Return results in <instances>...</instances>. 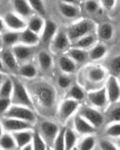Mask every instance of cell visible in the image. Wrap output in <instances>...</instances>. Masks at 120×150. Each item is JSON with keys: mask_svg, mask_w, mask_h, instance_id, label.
Listing matches in <instances>:
<instances>
[{"mask_svg": "<svg viewBox=\"0 0 120 150\" xmlns=\"http://www.w3.org/2000/svg\"><path fill=\"white\" fill-rule=\"evenodd\" d=\"M0 148L3 150H15L17 148L15 139L12 134L10 132H3L0 137Z\"/></svg>", "mask_w": 120, "mask_h": 150, "instance_id": "28", "label": "cell"}, {"mask_svg": "<svg viewBox=\"0 0 120 150\" xmlns=\"http://www.w3.org/2000/svg\"><path fill=\"white\" fill-rule=\"evenodd\" d=\"M116 0H101V4L102 6L107 10H111L113 9L115 6Z\"/></svg>", "mask_w": 120, "mask_h": 150, "instance_id": "46", "label": "cell"}, {"mask_svg": "<svg viewBox=\"0 0 120 150\" xmlns=\"http://www.w3.org/2000/svg\"><path fill=\"white\" fill-rule=\"evenodd\" d=\"M51 49L55 53H62L68 51V47L70 45V40H69L66 33L59 32L56 33L54 38L51 41Z\"/></svg>", "mask_w": 120, "mask_h": 150, "instance_id": "9", "label": "cell"}, {"mask_svg": "<svg viewBox=\"0 0 120 150\" xmlns=\"http://www.w3.org/2000/svg\"><path fill=\"white\" fill-rule=\"evenodd\" d=\"M108 123H120V106H114L107 113Z\"/></svg>", "mask_w": 120, "mask_h": 150, "instance_id": "40", "label": "cell"}, {"mask_svg": "<svg viewBox=\"0 0 120 150\" xmlns=\"http://www.w3.org/2000/svg\"><path fill=\"white\" fill-rule=\"evenodd\" d=\"M68 97L79 102V101H81L85 98V92L81 86H77V84H74V86H72L70 87V89H69Z\"/></svg>", "mask_w": 120, "mask_h": 150, "instance_id": "36", "label": "cell"}, {"mask_svg": "<svg viewBox=\"0 0 120 150\" xmlns=\"http://www.w3.org/2000/svg\"><path fill=\"white\" fill-rule=\"evenodd\" d=\"M60 2H62V3H66V4H72V5H77L79 3L78 0H60Z\"/></svg>", "mask_w": 120, "mask_h": 150, "instance_id": "47", "label": "cell"}, {"mask_svg": "<svg viewBox=\"0 0 120 150\" xmlns=\"http://www.w3.org/2000/svg\"><path fill=\"white\" fill-rule=\"evenodd\" d=\"M31 146H32V150H46L47 149L46 141L43 139V137H41V134H39L38 131L33 132Z\"/></svg>", "mask_w": 120, "mask_h": 150, "instance_id": "33", "label": "cell"}, {"mask_svg": "<svg viewBox=\"0 0 120 150\" xmlns=\"http://www.w3.org/2000/svg\"><path fill=\"white\" fill-rule=\"evenodd\" d=\"M3 63H2V61H1V58H0V73L3 71Z\"/></svg>", "mask_w": 120, "mask_h": 150, "instance_id": "52", "label": "cell"}, {"mask_svg": "<svg viewBox=\"0 0 120 150\" xmlns=\"http://www.w3.org/2000/svg\"><path fill=\"white\" fill-rule=\"evenodd\" d=\"M6 118H14L22 120L30 124H34L36 122V115L33 112V110L29 107L22 106V105H12L8 109V111L5 113Z\"/></svg>", "mask_w": 120, "mask_h": 150, "instance_id": "4", "label": "cell"}, {"mask_svg": "<svg viewBox=\"0 0 120 150\" xmlns=\"http://www.w3.org/2000/svg\"><path fill=\"white\" fill-rule=\"evenodd\" d=\"M12 135L14 139H15L17 147L21 149L24 146L29 145V144H31L33 132H31V129H26V131L13 132Z\"/></svg>", "mask_w": 120, "mask_h": 150, "instance_id": "15", "label": "cell"}, {"mask_svg": "<svg viewBox=\"0 0 120 150\" xmlns=\"http://www.w3.org/2000/svg\"><path fill=\"white\" fill-rule=\"evenodd\" d=\"M12 51L17 60L24 61L27 60L32 54V49L30 46L24 44H16L12 47Z\"/></svg>", "mask_w": 120, "mask_h": 150, "instance_id": "21", "label": "cell"}, {"mask_svg": "<svg viewBox=\"0 0 120 150\" xmlns=\"http://www.w3.org/2000/svg\"><path fill=\"white\" fill-rule=\"evenodd\" d=\"M0 58L3 63V66L8 68L9 70L15 71L18 69V60L16 59L12 50L7 49V48L3 49L0 54Z\"/></svg>", "mask_w": 120, "mask_h": 150, "instance_id": "18", "label": "cell"}, {"mask_svg": "<svg viewBox=\"0 0 120 150\" xmlns=\"http://www.w3.org/2000/svg\"><path fill=\"white\" fill-rule=\"evenodd\" d=\"M66 55L70 57L75 63H84L88 57V54L85 50L76 47H72L70 49H68Z\"/></svg>", "mask_w": 120, "mask_h": 150, "instance_id": "25", "label": "cell"}, {"mask_svg": "<svg viewBox=\"0 0 120 150\" xmlns=\"http://www.w3.org/2000/svg\"><path fill=\"white\" fill-rule=\"evenodd\" d=\"M46 150H53L52 148H51V147H47V149Z\"/></svg>", "mask_w": 120, "mask_h": 150, "instance_id": "54", "label": "cell"}, {"mask_svg": "<svg viewBox=\"0 0 120 150\" xmlns=\"http://www.w3.org/2000/svg\"><path fill=\"white\" fill-rule=\"evenodd\" d=\"M65 131L66 128L60 129L57 137H55L54 141H53V150H65Z\"/></svg>", "mask_w": 120, "mask_h": 150, "instance_id": "35", "label": "cell"}, {"mask_svg": "<svg viewBox=\"0 0 120 150\" xmlns=\"http://www.w3.org/2000/svg\"><path fill=\"white\" fill-rule=\"evenodd\" d=\"M19 73L21 76L27 79H33L37 75V70L32 64H24L19 69Z\"/></svg>", "mask_w": 120, "mask_h": 150, "instance_id": "34", "label": "cell"}, {"mask_svg": "<svg viewBox=\"0 0 120 150\" xmlns=\"http://www.w3.org/2000/svg\"><path fill=\"white\" fill-rule=\"evenodd\" d=\"M88 57L92 61H98L104 58L107 54V47L104 44H97L91 48L88 53Z\"/></svg>", "mask_w": 120, "mask_h": 150, "instance_id": "26", "label": "cell"}, {"mask_svg": "<svg viewBox=\"0 0 120 150\" xmlns=\"http://www.w3.org/2000/svg\"><path fill=\"white\" fill-rule=\"evenodd\" d=\"M7 76L5 75V74H2V73H0V86H1V83H3V81H4V79L6 78Z\"/></svg>", "mask_w": 120, "mask_h": 150, "instance_id": "49", "label": "cell"}, {"mask_svg": "<svg viewBox=\"0 0 120 150\" xmlns=\"http://www.w3.org/2000/svg\"><path fill=\"white\" fill-rule=\"evenodd\" d=\"M95 145H96V139L93 135H87L81 140V142L78 144V150H93Z\"/></svg>", "mask_w": 120, "mask_h": 150, "instance_id": "38", "label": "cell"}, {"mask_svg": "<svg viewBox=\"0 0 120 150\" xmlns=\"http://www.w3.org/2000/svg\"><path fill=\"white\" fill-rule=\"evenodd\" d=\"M88 99L90 101V103L95 107H99L102 108L107 105V91L105 88L103 87L101 89L98 90H93V91L88 92Z\"/></svg>", "mask_w": 120, "mask_h": 150, "instance_id": "12", "label": "cell"}, {"mask_svg": "<svg viewBox=\"0 0 120 150\" xmlns=\"http://www.w3.org/2000/svg\"><path fill=\"white\" fill-rule=\"evenodd\" d=\"M107 101L110 103H116L120 100V83L116 76H110L105 86Z\"/></svg>", "mask_w": 120, "mask_h": 150, "instance_id": "6", "label": "cell"}, {"mask_svg": "<svg viewBox=\"0 0 120 150\" xmlns=\"http://www.w3.org/2000/svg\"><path fill=\"white\" fill-rule=\"evenodd\" d=\"M2 127L4 131L13 134V132L26 131V129H31L32 124L14 118H5L2 120Z\"/></svg>", "mask_w": 120, "mask_h": 150, "instance_id": "5", "label": "cell"}, {"mask_svg": "<svg viewBox=\"0 0 120 150\" xmlns=\"http://www.w3.org/2000/svg\"><path fill=\"white\" fill-rule=\"evenodd\" d=\"M33 98L40 107L43 109L50 110L55 106L56 103V90L51 84L40 81L32 86Z\"/></svg>", "mask_w": 120, "mask_h": 150, "instance_id": "1", "label": "cell"}, {"mask_svg": "<svg viewBox=\"0 0 120 150\" xmlns=\"http://www.w3.org/2000/svg\"><path fill=\"white\" fill-rule=\"evenodd\" d=\"M12 105L11 98H0V114H5Z\"/></svg>", "mask_w": 120, "mask_h": 150, "instance_id": "45", "label": "cell"}, {"mask_svg": "<svg viewBox=\"0 0 120 150\" xmlns=\"http://www.w3.org/2000/svg\"><path fill=\"white\" fill-rule=\"evenodd\" d=\"M79 115L84 118L89 124H91L94 128H99L104 123V117L98 110L91 107H82L80 109Z\"/></svg>", "mask_w": 120, "mask_h": 150, "instance_id": "8", "label": "cell"}, {"mask_svg": "<svg viewBox=\"0 0 120 150\" xmlns=\"http://www.w3.org/2000/svg\"><path fill=\"white\" fill-rule=\"evenodd\" d=\"M105 134L110 137H120V123L110 124L105 129Z\"/></svg>", "mask_w": 120, "mask_h": 150, "instance_id": "39", "label": "cell"}, {"mask_svg": "<svg viewBox=\"0 0 120 150\" xmlns=\"http://www.w3.org/2000/svg\"><path fill=\"white\" fill-rule=\"evenodd\" d=\"M78 1H80V0H78Z\"/></svg>", "mask_w": 120, "mask_h": 150, "instance_id": "58", "label": "cell"}, {"mask_svg": "<svg viewBox=\"0 0 120 150\" xmlns=\"http://www.w3.org/2000/svg\"><path fill=\"white\" fill-rule=\"evenodd\" d=\"M3 131H4V129H3V127H2V124L0 123V137L3 134Z\"/></svg>", "mask_w": 120, "mask_h": 150, "instance_id": "51", "label": "cell"}, {"mask_svg": "<svg viewBox=\"0 0 120 150\" xmlns=\"http://www.w3.org/2000/svg\"><path fill=\"white\" fill-rule=\"evenodd\" d=\"M13 81V92L11 96V101L14 105H22L29 107L32 109L33 102L26 86L21 83V81L16 77H11Z\"/></svg>", "mask_w": 120, "mask_h": 150, "instance_id": "2", "label": "cell"}, {"mask_svg": "<svg viewBox=\"0 0 120 150\" xmlns=\"http://www.w3.org/2000/svg\"><path fill=\"white\" fill-rule=\"evenodd\" d=\"M2 47V38H1V35H0V48Z\"/></svg>", "mask_w": 120, "mask_h": 150, "instance_id": "53", "label": "cell"}, {"mask_svg": "<svg viewBox=\"0 0 120 150\" xmlns=\"http://www.w3.org/2000/svg\"><path fill=\"white\" fill-rule=\"evenodd\" d=\"M58 64L61 71L65 74H72L76 70V64H75V62L70 57H68L66 54H63L59 58Z\"/></svg>", "mask_w": 120, "mask_h": 150, "instance_id": "22", "label": "cell"}, {"mask_svg": "<svg viewBox=\"0 0 120 150\" xmlns=\"http://www.w3.org/2000/svg\"><path fill=\"white\" fill-rule=\"evenodd\" d=\"M71 150H78V149H77V147H74V148H73V149H71Z\"/></svg>", "mask_w": 120, "mask_h": 150, "instance_id": "55", "label": "cell"}, {"mask_svg": "<svg viewBox=\"0 0 120 150\" xmlns=\"http://www.w3.org/2000/svg\"><path fill=\"white\" fill-rule=\"evenodd\" d=\"M114 33L113 26L108 23H103L97 29V36L102 41H108L112 38Z\"/></svg>", "mask_w": 120, "mask_h": 150, "instance_id": "20", "label": "cell"}, {"mask_svg": "<svg viewBox=\"0 0 120 150\" xmlns=\"http://www.w3.org/2000/svg\"><path fill=\"white\" fill-rule=\"evenodd\" d=\"M57 25L55 22L51 21V20H47L44 23V28L42 30V35H41L40 41H42V43L48 45L51 43L52 39L54 38V36L57 33Z\"/></svg>", "mask_w": 120, "mask_h": 150, "instance_id": "14", "label": "cell"}, {"mask_svg": "<svg viewBox=\"0 0 120 150\" xmlns=\"http://www.w3.org/2000/svg\"><path fill=\"white\" fill-rule=\"evenodd\" d=\"M79 107V102L76 100H73L71 98H68L63 100L59 107V118L62 122L68 121L75 112L77 111Z\"/></svg>", "mask_w": 120, "mask_h": 150, "instance_id": "7", "label": "cell"}, {"mask_svg": "<svg viewBox=\"0 0 120 150\" xmlns=\"http://www.w3.org/2000/svg\"><path fill=\"white\" fill-rule=\"evenodd\" d=\"M5 27L9 28L14 32H22L27 29V23L22 19V17L15 13H7L3 18Z\"/></svg>", "mask_w": 120, "mask_h": 150, "instance_id": "11", "label": "cell"}, {"mask_svg": "<svg viewBox=\"0 0 120 150\" xmlns=\"http://www.w3.org/2000/svg\"><path fill=\"white\" fill-rule=\"evenodd\" d=\"M5 29V24H4V21L3 19L0 17V33H2Z\"/></svg>", "mask_w": 120, "mask_h": 150, "instance_id": "48", "label": "cell"}, {"mask_svg": "<svg viewBox=\"0 0 120 150\" xmlns=\"http://www.w3.org/2000/svg\"><path fill=\"white\" fill-rule=\"evenodd\" d=\"M38 64L43 71H48L52 68L53 60L51 55L46 51H41L38 54Z\"/></svg>", "mask_w": 120, "mask_h": 150, "instance_id": "30", "label": "cell"}, {"mask_svg": "<svg viewBox=\"0 0 120 150\" xmlns=\"http://www.w3.org/2000/svg\"><path fill=\"white\" fill-rule=\"evenodd\" d=\"M59 10L60 13L66 19H75L79 15L80 11L76 5L66 4V3H59Z\"/></svg>", "mask_w": 120, "mask_h": 150, "instance_id": "23", "label": "cell"}, {"mask_svg": "<svg viewBox=\"0 0 120 150\" xmlns=\"http://www.w3.org/2000/svg\"><path fill=\"white\" fill-rule=\"evenodd\" d=\"M58 84L61 88L63 89H66L68 87L70 86L71 84V80L70 78L68 77V76H65V75H62L60 76L58 79Z\"/></svg>", "mask_w": 120, "mask_h": 150, "instance_id": "44", "label": "cell"}, {"mask_svg": "<svg viewBox=\"0 0 120 150\" xmlns=\"http://www.w3.org/2000/svg\"><path fill=\"white\" fill-rule=\"evenodd\" d=\"M77 137L75 132L70 129H66L65 131V150H71L76 147Z\"/></svg>", "mask_w": 120, "mask_h": 150, "instance_id": "31", "label": "cell"}, {"mask_svg": "<svg viewBox=\"0 0 120 150\" xmlns=\"http://www.w3.org/2000/svg\"><path fill=\"white\" fill-rule=\"evenodd\" d=\"M86 78L89 81L93 83H101L105 78V71L101 66L89 67V69L86 71Z\"/></svg>", "mask_w": 120, "mask_h": 150, "instance_id": "16", "label": "cell"}, {"mask_svg": "<svg viewBox=\"0 0 120 150\" xmlns=\"http://www.w3.org/2000/svg\"><path fill=\"white\" fill-rule=\"evenodd\" d=\"M94 29V25L90 20H80L74 24H72L71 26H69L68 28V32H66V35H68L69 40L70 42H74L76 41L77 39L83 38V36L90 35V33Z\"/></svg>", "mask_w": 120, "mask_h": 150, "instance_id": "3", "label": "cell"}, {"mask_svg": "<svg viewBox=\"0 0 120 150\" xmlns=\"http://www.w3.org/2000/svg\"><path fill=\"white\" fill-rule=\"evenodd\" d=\"M59 131H60V128H59L57 124L50 121H44L40 125V132H39V134H41L43 139L46 141V143H53Z\"/></svg>", "mask_w": 120, "mask_h": 150, "instance_id": "10", "label": "cell"}, {"mask_svg": "<svg viewBox=\"0 0 120 150\" xmlns=\"http://www.w3.org/2000/svg\"><path fill=\"white\" fill-rule=\"evenodd\" d=\"M1 1H2V0H0V3H1Z\"/></svg>", "mask_w": 120, "mask_h": 150, "instance_id": "56", "label": "cell"}, {"mask_svg": "<svg viewBox=\"0 0 120 150\" xmlns=\"http://www.w3.org/2000/svg\"><path fill=\"white\" fill-rule=\"evenodd\" d=\"M99 147L101 150H120L115 144H113L111 141L103 139L99 142Z\"/></svg>", "mask_w": 120, "mask_h": 150, "instance_id": "43", "label": "cell"}, {"mask_svg": "<svg viewBox=\"0 0 120 150\" xmlns=\"http://www.w3.org/2000/svg\"><path fill=\"white\" fill-rule=\"evenodd\" d=\"M20 33L21 32H14V30H9V32L4 33L1 35L2 44H4L6 47H13L20 40Z\"/></svg>", "mask_w": 120, "mask_h": 150, "instance_id": "27", "label": "cell"}, {"mask_svg": "<svg viewBox=\"0 0 120 150\" xmlns=\"http://www.w3.org/2000/svg\"><path fill=\"white\" fill-rule=\"evenodd\" d=\"M85 10L89 12L90 14H94L98 12V10H99V4H98L97 1H95V0H87V1L85 2Z\"/></svg>", "mask_w": 120, "mask_h": 150, "instance_id": "42", "label": "cell"}, {"mask_svg": "<svg viewBox=\"0 0 120 150\" xmlns=\"http://www.w3.org/2000/svg\"><path fill=\"white\" fill-rule=\"evenodd\" d=\"M21 150H32V146L31 144H29V145L23 147V148H21Z\"/></svg>", "mask_w": 120, "mask_h": 150, "instance_id": "50", "label": "cell"}, {"mask_svg": "<svg viewBox=\"0 0 120 150\" xmlns=\"http://www.w3.org/2000/svg\"><path fill=\"white\" fill-rule=\"evenodd\" d=\"M95 41H96V38H95V36L93 35H87L81 38L77 39L76 41H74L73 47L80 48V49L85 50L86 48L91 47L92 45L95 43Z\"/></svg>", "mask_w": 120, "mask_h": 150, "instance_id": "32", "label": "cell"}, {"mask_svg": "<svg viewBox=\"0 0 120 150\" xmlns=\"http://www.w3.org/2000/svg\"><path fill=\"white\" fill-rule=\"evenodd\" d=\"M22 44L27 45V46H33L39 43L40 41V36L37 33L31 32L29 29H24L20 33V40Z\"/></svg>", "mask_w": 120, "mask_h": 150, "instance_id": "19", "label": "cell"}, {"mask_svg": "<svg viewBox=\"0 0 120 150\" xmlns=\"http://www.w3.org/2000/svg\"><path fill=\"white\" fill-rule=\"evenodd\" d=\"M13 6L16 14L20 17L27 18V17L32 16L33 10L27 0H13Z\"/></svg>", "mask_w": 120, "mask_h": 150, "instance_id": "17", "label": "cell"}, {"mask_svg": "<svg viewBox=\"0 0 120 150\" xmlns=\"http://www.w3.org/2000/svg\"><path fill=\"white\" fill-rule=\"evenodd\" d=\"M110 68L113 73V76H120V55L115 56L110 61Z\"/></svg>", "mask_w": 120, "mask_h": 150, "instance_id": "41", "label": "cell"}, {"mask_svg": "<svg viewBox=\"0 0 120 150\" xmlns=\"http://www.w3.org/2000/svg\"><path fill=\"white\" fill-rule=\"evenodd\" d=\"M27 1L29 2L33 12H36L40 17H44L46 15V8L43 0H27Z\"/></svg>", "mask_w": 120, "mask_h": 150, "instance_id": "37", "label": "cell"}, {"mask_svg": "<svg viewBox=\"0 0 120 150\" xmlns=\"http://www.w3.org/2000/svg\"><path fill=\"white\" fill-rule=\"evenodd\" d=\"M44 23L45 21L40 16H30L29 22L27 23V29L30 30L31 32L39 35L42 32L44 28Z\"/></svg>", "mask_w": 120, "mask_h": 150, "instance_id": "24", "label": "cell"}, {"mask_svg": "<svg viewBox=\"0 0 120 150\" xmlns=\"http://www.w3.org/2000/svg\"><path fill=\"white\" fill-rule=\"evenodd\" d=\"M13 92V81L11 77H6L0 86V98H11Z\"/></svg>", "mask_w": 120, "mask_h": 150, "instance_id": "29", "label": "cell"}, {"mask_svg": "<svg viewBox=\"0 0 120 150\" xmlns=\"http://www.w3.org/2000/svg\"><path fill=\"white\" fill-rule=\"evenodd\" d=\"M0 150H3V149H1V148H0Z\"/></svg>", "mask_w": 120, "mask_h": 150, "instance_id": "57", "label": "cell"}, {"mask_svg": "<svg viewBox=\"0 0 120 150\" xmlns=\"http://www.w3.org/2000/svg\"><path fill=\"white\" fill-rule=\"evenodd\" d=\"M74 129L79 134L82 135H90L96 132V128H94L91 124H89L84 118H82L80 115L75 116L74 118Z\"/></svg>", "mask_w": 120, "mask_h": 150, "instance_id": "13", "label": "cell"}]
</instances>
